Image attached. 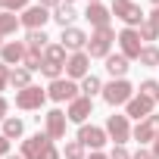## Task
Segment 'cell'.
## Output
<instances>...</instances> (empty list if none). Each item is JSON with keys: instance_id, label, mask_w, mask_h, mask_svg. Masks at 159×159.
Wrapping results in <instances>:
<instances>
[{"instance_id": "1", "label": "cell", "mask_w": 159, "mask_h": 159, "mask_svg": "<svg viewBox=\"0 0 159 159\" xmlns=\"http://www.w3.org/2000/svg\"><path fill=\"white\" fill-rule=\"evenodd\" d=\"M109 13L116 19L125 22V28H140V22H147V13L134 3V0H112L109 3Z\"/></svg>"}, {"instance_id": "2", "label": "cell", "mask_w": 159, "mask_h": 159, "mask_svg": "<svg viewBox=\"0 0 159 159\" xmlns=\"http://www.w3.org/2000/svg\"><path fill=\"white\" fill-rule=\"evenodd\" d=\"M112 41H116V31L106 25V28H94V34L88 38V56L91 59H106L109 50H112Z\"/></svg>"}, {"instance_id": "3", "label": "cell", "mask_w": 159, "mask_h": 159, "mask_svg": "<svg viewBox=\"0 0 159 159\" xmlns=\"http://www.w3.org/2000/svg\"><path fill=\"white\" fill-rule=\"evenodd\" d=\"M131 97H134V88L128 78H112L109 84H103V100L109 106H125Z\"/></svg>"}, {"instance_id": "4", "label": "cell", "mask_w": 159, "mask_h": 159, "mask_svg": "<svg viewBox=\"0 0 159 159\" xmlns=\"http://www.w3.org/2000/svg\"><path fill=\"white\" fill-rule=\"evenodd\" d=\"M47 97L56 100V103H72L81 97V84H75L72 78H56V81H50L47 88Z\"/></svg>"}, {"instance_id": "5", "label": "cell", "mask_w": 159, "mask_h": 159, "mask_svg": "<svg viewBox=\"0 0 159 159\" xmlns=\"http://www.w3.org/2000/svg\"><path fill=\"white\" fill-rule=\"evenodd\" d=\"M50 147H53V137L47 131H38V134H31V137L22 140V159H41Z\"/></svg>"}, {"instance_id": "6", "label": "cell", "mask_w": 159, "mask_h": 159, "mask_svg": "<svg viewBox=\"0 0 159 159\" xmlns=\"http://www.w3.org/2000/svg\"><path fill=\"white\" fill-rule=\"evenodd\" d=\"M119 47H122V56L131 62V59H140V50H143V41H140V31L137 28H122L119 31Z\"/></svg>"}, {"instance_id": "7", "label": "cell", "mask_w": 159, "mask_h": 159, "mask_svg": "<svg viewBox=\"0 0 159 159\" xmlns=\"http://www.w3.org/2000/svg\"><path fill=\"white\" fill-rule=\"evenodd\" d=\"M44 100H47V91H44V88H38V84H28L25 91H16V106H19V109H25V112L41 109V106H44Z\"/></svg>"}, {"instance_id": "8", "label": "cell", "mask_w": 159, "mask_h": 159, "mask_svg": "<svg viewBox=\"0 0 159 159\" xmlns=\"http://www.w3.org/2000/svg\"><path fill=\"white\" fill-rule=\"evenodd\" d=\"M106 134H109V140H116V147H125L128 140H131V122H128V116H109L106 119Z\"/></svg>"}, {"instance_id": "9", "label": "cell", "mask_w": 159, "mask_h": 159, "mask_svg": "<svg viewBox=\"0 0 159 159\" xmlns=\"http://www.w3.org/2000/svg\"><path fill=\"white\" fill-rule=\"evenodd\" d=\"M153 106H156V100H150V97H143V94H134V97L125 103V116H128V119L143 122V119H150V116H153Z\"/></svg>"}, {"instance_id": "10", "label": "cell", "mask_w": 159, "mask_h": 159, "mask_svg": "<svg viewBox=\"0 0 159 159\" xmlns=\"http://www.w3.org/2000/svg\"><path fill=\"white\" fill-rule=\"evenodd\" d=\"M66 125H69V116H66L62 109H50V112L44 116V131H47L53 140H62V137H66Z\"/></svg>"}, {"instance_id": "11", "label": "cell", "mask_w": 159, "mask_h": 159, "mask_svg": "<svg viewBox=\"0 0 159 159\" xmlns=\"http://www.w3.org/2000/svg\"><path fill=\"white\" fill-rule=\"evenodd\" d=\"M131 137L143 147V143H153L156 137H159V116L153 112L150 119H143V122H137V128L131 131Z\"/></svg>"}, {"instance_id": "12", "label": "cell", "mask_w": 159, "mask_h": 159, "mask_svg": "<svg viewBox=\"0 0 159 159\" xmlns=\"http://www.w3.org/2000/svg\"><path fill=\"white\" fill-rule=\"evenodd\" d=\"M75 140H81L84 147H91V150H100L106 140H109V134H106V128H97V125H81L78 128V137Z\"/></svg>"}, {"instance_id": "13", "label": "cell", "mask_w": 159, "mask_h": 159, "mask_svg": "<svg viewBox=\"0 0 159 159\" xmlns=\"http://www.w3.org/2000/svg\"><path fill=\"white\" fill-rule=\"evenodd\" d=\"M91 56L81 50V53H72L69 56V62H66V78H72V81H75V78H88L91 72Z\"/></svg>"}, {"instance_id": "14", "label": "cell", "mask_w": 159, "mask_h": 159, "mask_svg": "<svg viewBox=\"0 0 159 159\" xmlns=\"http://www.w3.org/2000/svg\"><path fill=\"white\" fill-rule=\"evenodd\" d=\"M91 112H94V100H91V97H78V100H72L69 109H66L69 122H78V125H88V116H91Z\"/></svg>"}, {"instance_id": "15", "label": "cell", "mask_w": 159, "mask_h": 159, "mask_svg": "<svg viewBox=\"0 0 159 159\" xmlns=\"http://www.w3.org/2000/svg\"><path fill=\"white\" fill-rule=\"evenodd\" d=\"M47 19H53V16H50V10H47V7H41V3H38V7H28V10L19 16V22H22L28 31L44 28V22H47Z\"/></svg>"}, {"instance_id": "16", "label": "cell", "mask_w": 159, "mask_h": 159, "mask_svg": "<svg viewBox=\"0 0 159 159\" xmlns=\"http://www.w3.org/2000/svg\"><path fill=\"white\" fill-rule=\"evenodd\" d=\"M59 44L66 47V50H72V53H81V50H88V34L81 31V28H62V38H59Z\"/></svg>"}, {"instance_id": "17", "label": "cell", "mask_w": 159, "mask_h": 159, "mask_svg": "<svg viewBox=\"0 0 159 159\" xmlns=\"http://www.w3.org/2000/svg\"><path fill=\"white\" fill-rule=\"evenodd\" d=\"M25 50H28V47H25L22 41H10V44L0 47V62H7V66H22Z\"/></svg>"}, {"instance_id": "18", "label": "cell", "mask_w": 159, "mask_h": 159, "mask_svg": "<svg viewBox=\"0 0 159 159\" xmlns=\"http://www.w3.org/2000/svg\"><path fill=\"white\" fill-rule=\"evenodd\" d=\"M84 19H88L94 28H106V25H109V10H106L103 3H88Z\"/></svg>"}, {"instance_id": "19", "label": "cell", "mask_w": 159, "mask_h": 159, "mask_svg": "<svg viewBox=\"0 0 159 159\" xmlns=\"http://www.w3.org/2000/svg\"><path fill=\"white\" fill-rule=\"evenodd\" d=\"M78 19V13L69 7V3H59L56 10H53V22L59 25V28H72V22Z\"/></svg>"}, {"instance_id": "20", "label": "cell", "mask_w": 159, "mask_h": 159, "mask_svg": "<svg viewBox=\"0 0 159 159\" xmlns=\"http://www.w3.org/2000/svg\"><path fill=\"white\" fill-rule=\"evenodd\" d=\"M128 69H131V66H128V59H125L122 53H119V56H112V53L106 56V72H109L112 78H125Z\"/></svg>"}, {"instance_id": "21", "label": "cell", "mask_w": 159, "mask_h": 159, "mask_svg": "<svg viewBox=\"0 0 159 159\" xmlns=\"http://www.w3.org/2000/svg\"><path fill=\"white\" fill-rule=\"evenodd\" d=\"M10 84H13L16 91H25V88L31 84V72H28L25 66H19V69H10Z\"/></svg>"}, {"instance_id": "22", "label": "cell", "mask_w": 159, "mask_h": 159, "mask_svg": "<svg viewBox=\"0 0 159 159\" xmlns=\"http://www.w3.org/2000/svg\"><path fill=\"white\" fill-rule=\"evenodd\" d=\"M25 47H31V50H47V47H50V38L44 34V28H34V31L25 34Z\"/></svg>"}, {"instance_id": "23", "label": "cell", "mask_w": 159, "mask_h": 159, "mask_svg": "<svg viewBox=\"0 0 159 159\" xmlns=\"http://www.w3.org/2000/svg\"><path fill=\"white\" fill-rule=\"evenodd\" d=\"M44 62H53V66H66L69 59H66V47L62 44H50L47 50H44Z\"/></svg>"}, {"instance_id": "24", "label": "cell", "mask_w": 159, "mask_h": 159, "mask_svg": "<svg viewBox=\"0 0 159 159\" xmlns=\"http://www.w3.org/2000/svg\"><path fill=\"white\" fill-rule=\"evenodd\" d=\"M143 69H156L159 66V47L156 44H147L143 50H140V59H137Z\"/></svg>"}, {"instance_id": "25", "label": "cell", "mask_w": 159, "mask_h": 159, "mask_svg": "<svg viewBox=\"0 0 159 159\" xmlns=\"http://www.w3.org/2000/svg\"><path fill=\"white\" fill-rule=\"evenodd\" d=\"M16 28H19V16H16V13H10V10H3V13H0V38L13 34Z\"/></svg>"}, {"instance_id": "26", "label": "cell", "mask_w": 159, "mask_h": 159, "mask_svg": "<svg viewBox=\"0 0 159 159\" xmlns=\"http://www.w3.org/2000/svg\"><path fill=\"white\" fill-rule=\"evenodd\" d=\"M94 94H103V81H100L97 75L81 78V97H91V100H94Z\"/></svg>"}, {"instance_id": "27", "label": "cell", "mask_w": 159, "mask_h": 159, "mask_svg": "<svg viewBox=\"0 0 159 159\" xmlns=\"http://www.w3.org/2000/svg\"><path fill=\"white\" fill-rule=\"evenodd\" d=\"M22 66L28 69V72H41V66H44V53L41 50H25V59H22Z\"/></svg>"}, {"instance_id": "28", "label": "cell", "mask_w": 159, "mask_h": 159, "mask_svg": "<svg viewBox=\"0 0 159 159\" xmlns=\"http://www.w3.org/2000/svg\"><path fill=\"white\" fill-rule=\"evenodd\" d=\"M22 131H25V125H22V119H16V116H10V119H3V137H22Z\"/></svg>"}, {"instance_id": "29", "label": "cell", "mask_w": 159, "mask_h": 159, "mask_svg": "<svg viewBox=\"0 0 159 159\" xmlns=\"http://www.w3.org/2000/svg\"><path fill=\"white\" fill-rule=\"evenodd\" d=\"M62 156H66V159H88V156H84V143H81V140H69V143H66V150H62Z\"/></svg>"}, {"instance_id": "30", "label": "cell", "mask_w": 159, "mask_h": 159, "mask_svg": "<svg viewBox=\"0 0 159 159\" xmlns=\"http://www.w3.org/2000/svg\"><path fill=\"white\" fill-rule=\"evenodd\" d=\"M137 31H140V41H156V38H159V25H153L150 19H147V22H140V28H137Z\"/></svg>"}, {"instance_id": "31", "label": "cell", "mask_w": 159, "mask_h": 159, "mask_svg": "<svg viewBox=\"0 0 159 159\" xmlns=\"http://www.w3.org/2000/svg\"><path fill=\"white\" fill-rule=\"evenodd\" d=\"M140 94H143V97H150V100H156V97H159V81H153V78L140 81Z\"/></svg>"}, {"instance_id": "32", "label": "cell", "mask_w": 159, "mask_h": 159, "mask_svg": "<svg viewBox=\"0 0 159 159\" xmlns=\"http://www.w3.org/2000/svg\"><path fill=\"white\" fill-rule=\"evenodd\" d=\"M62 69H66V66H53V62H44V66H41V72H44V75L50 78V81L62 78Z\"/></svg>"}, {"instance_id": "33", "label": "cell", "mask_w": 159, "mask_h": 159, "mask_svg": "<svg viewBox=\"0 0 159 159\" xmlns=\"http://www.w3.org/2000/svg\"><path fill=\"white\" fill-rule=\"evenodd\" d=\"M28 3H31V0H3V7H7L10 13H19V10L25 13V10H28Z\"/></svg>"}, {"instance_id": "34", "label": "cell", "mask_w": 159, "mask_h": 159, "mask_svg": "<svg viewBox=\"0 0 159 159\" xmlns=\"http://www.w3.org/2000/svg\"><path fill=\"white\" fill-rule=\"evenodd\" d=\"M7 84H10V66H7V62H0V91H3Z\"/></svg>"}, {"instance_id": "35", "label": "cell", "mask_w": 159, "mask_h": 159, "mask_svg": "<svg viewBox=\"0 0 159 159\" xmlns=\"http://www.w3.org/2000/svg\"><path fill=\"white\" fill-rule=\"evenodd\" d=\"M109 159H131V153H128L125 147H116V150L109 153Z\"/></svg>"}, {"instance_id": "36", "label": "cell", "mask_w": 159, "mask_h": 159, "mask_svg": "<svg viewBox=\"0 0 159 159\" xmlns=\"http://www.w3.org/2000/svg\"><path fill=\"white\" fill-rule=\"evenodd\" d=\"M7 156H10V137L0 134V159H7Z\"/></svg>"}, {"instance_id": "37", "label": "cell", "mask_w": 159, "mask_h": 159, "mask_svg": "<svg viewBox=\"0 0 159 159\" xmlns=\"http://www.w3.org/2000/svg\"><path fill=\"white\" fill-rule=\"evenodd\" d=\"M131 159H156V156H153V150H147V147H140V150H137V153H134Z\"/></svg>"}, {"instance_id": "38", "label": "cell", "mask_w": 159, "mask_h": 159, "mask_svg": "<svg viewBox=\"0 0 159 159\" xmlns=\"http://www.w3.org/2000/svg\"><path fill=\"white\" fill-rule=\"evenodd\" d=\"M7 112H10V100H7V97H0V122H3V119H10Z\"/></svg>"}, {"instance_id": "39", "label": "cell", "mask_w": 159, "mask_h": 159, "mask_svg": "<svg viewBox=\"0 0 159 159\" xmlns=\"http://www.w3.org/2000/svg\"><path fill=\"white\" fill-rule=\"evenodd\" d=\"M41 159H62V153H59V150H56V147H50V150H47V153H44V156H41Z\"/></svg>"}, {"instance_id": "40", "label": "cell", "mask_w": 159, "mask_h": 159, "mask_svg": "<svg viewBox=\"0 0 159 159\" xmlns=\"http://www.w3.org/2000/svg\"><path fill=\"white\" fill-rule=\"evenodd\" d=\"M38 3H41V7H47V10H50V7H53V10H56V7H59V3H62V0H38Z\"/></svg>"}, {"instance_id": "41", "label": "cell", "mask_w": 159, "mask_h": 159, "mask_svg": "<svg viewBox=\"0 0 159 159\" xmlns=\"http://www.w3.org/2000/svg\"><path fill=\"white\" fill-rule=\"evenodd\" d=\"M147 19H150V22H153V25H159V7H156V10H153V13H150V16H147Z\"/></svg>"}, {"instance_id": "42", "label": "cell", "mask_w": 159, "mask_h": 159, "mask_svg": "<svg viewBox=\"0 0 159 159\" xmlns=\"http://www.w3.org/2000/svg\"><path fill=\"white\" fill-rule=\"evenodd\" d=\"M88 159H109V156H103V153H100V150H97V153H91V156H88Z\"/></svg>"}, {"instance_id": "43", "label": "cell", "mask_w": 159, "mask_h": 159, "mask_svg": "<svg viewBox=\"0 0 159 159\" xmlns=\"http://www.w3.org/2000/svg\"><path fill=\"white\" fill-rule=\"evenodd\" d=\"M153 156H156V159H159V137H156V140H153Z\"/></svg>"}, {"instance_id": "44", "label": "cell", "mask_w": 159, "mask_h": 159, "mask_svg": "<svg viewBox=\"0 0 159 159\" xmlns=\"http://www.w3.org/2000/svg\"><path fill=\"white\" fill-rule=\"evenodd\" d=\"M7 159H22V153H19V156H7Z\"/></svg>"}, {"instance_id": "45", "label": "cell", "mask_w": 159, "mask_h": 159, "mask_svg": "<svg viewBox=\"0 0 159 159\" xmlns=\"http://www.w3.org/2000/svg\"><path fill=\"white\" fill-rule=\"evenodd\" d=\"M3 10H7V7H3V0H0V13H3Z\"/></svg>"}, {"instance_id": "46", "label": "cell", "mask_w": 159, "mask_h": 159, "mask_svg": "<svg viewBox=\"0 0 159 159\" xmlns=\"http://www.w3.org/2000/svg\"><path fill=\"white\" fill-rule=\"evenodd\" d=\"M62 3H69V7H72V3H75V0H62Z\"/></svg>"}, {"instance_id": "47", "label": "cell", "mask_w": 159, "mask_h": 159, "mask_svg": "<svg viewBox=\"0 0 159 159\" xmlns=\"http://www.w3.org/2000/svg\"><path fill=\"white\" fill-rule=\"evenodd\" d=\"M88 3H100V0H88Z\"/></svg>"}, {"instance_id": "48", "label": "cell", "mask_w": 159, "mask_h": 159, "mask_svg": "<svg viewBox=\"0 0 159 159\" xmlns=\"http://www.w3.org/2000/svg\"><path fill=\"white\" fill-rule=\"evenodd\" d=\"M150 3H156V7H159V0H150Z\"/></svg>"}, {"instance_id": "49", "label": "cell", "mask_w": 159, "mask_h": 159, "mask_svg": "<svg viewBox=\"0 0 159 159\" xmlns=\"http://www.w3.org/2000/svg\"><path fill=\"white\" fill-rule=\"evenodd\" d=\"M0 47H3V41H0Z\"/></svg>"}, {"instance_id": "50", "label": "cell", "mask_w": 159, "mask_h": 159, "mask_svg": "<svg viewBox=\"0 0 159 159\" xmlns=\"http://www.w3.org/2000/svg\"><path fill=\"white\" fill-rule=\"evenodd\" d=\"M156 103H159V97H156Z\"/></svg>"}]
</instances>
